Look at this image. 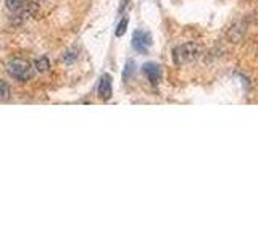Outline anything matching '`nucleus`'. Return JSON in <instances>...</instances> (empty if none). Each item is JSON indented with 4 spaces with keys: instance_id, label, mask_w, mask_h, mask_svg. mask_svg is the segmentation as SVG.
<instances>
[{
    "instance_id": "nucleus-3",
    "label": "nucleus",
    "mask_w": 258,
    "mask_h": 242,
    "mask_svg": "<svg viewBox=\"0 0 258 242\" xmlns=\"http://www.w3.org/2000/svg\"><path fill=\"white\" fill-rule=\"evenodd\" d=\"M152 47V36L150 32H145V31H136L133 34V48L136 52L139 53H145L149 52V48Z\"/></svg>"
},
{
    "instance_id": "nucleus-12",
    "label": "nucleus",
    "mask_w": 258,
    "mask_h": 242,
    "mask_svg": "<svg viewBox=\"0 0 258 242\" xmlns=\"http://www.w3.org/2000/svg\"><path fill=\"white\" fill-rule=\"evenodd\" d=\"M127 2H129V0H123V2H121V7H119V10H118V13H119V15L124 12V8L127 7Z\"/></svg>"
},
{
    "instance_id": "nucleus-1",
    "label": "nucleus",
    "mask_w": 258,
    "mask_h": 242,
    "mask_svg": "<svg viewBox=\"0 0 258 242\" xmlns=\"http://www.w3.org/2000/svg\"><path fill=\"white\" fill-rule=\"evenodd\" d=\"M200 45L197 42H185L179 47L174 48L173 52V58H174V63L176 65H185V63H192L194 60L199 58L200 55Z\"/></svg>"
},
{
    "instance_id": "nucleus-5",
    "label": "nucleus",
    "mask_w": 258,
    "mask_h": 242,
    "mask_svg": "<svg viewBox=\"0 0 258 242\" xmlns=\"http://www.w3.org/2000/svg\"><path fill=\"white\" fill-rule=\"evenodd\" d=\"M99 97L102 100H110V97L113 94V89H111V76L110 75H103L100 78V83H99Z\"/></svg>"
},
{
    "instance_id": "nucleus-10",
    "label": "nucleus",
    "mask_w": 258,
    "mask_h": 242,
    "mask_svg": "<svg viewBox=\"0 0 258 242\" xmlns=\"http://www.w3.org/2000/svg\"><path fill=\"white\" fill-rule=\"evenodd\" d=\"M127 23H129V20H127V18H123V20L119 21V24L116 26V31H115L116 37L124 36V32H126V29H127Z\"/></svg>"
},
{
    "instance_id": "nucleus-2",
    "label": "nucleus",
    "mask_w": 258,
    "mask_h": 242,
    "mask_svg": "<svg viewBox=\"0 0 258 242\" xmlns=\"http://www.w3.org/2000/svg\"><path fill=\"white\" fill-rule=\"evenodd\" d=\"M7 71L12 78L18 81H28L32 78V67L28 60L15 58L7 65Z\"/></svg>"
},
{
    "instance_id": "nucleus-4",
    "label": "nucleus",
    "mask_w": 258,
    "mask_h": 242,
    "mask_svg": "<svg viewBox=\"0 0 258 242\" xmlns=\"http://www.w3.org/2000/svg\"><path fill=\"white\" fill-rule=\"evenodd\" d=\"M142 73L145 75V78H147L150 81L152 86H157L161 78H163V71H161V67L157 63H145L142 67Z\"/></svg>"
},
{
    "instance_id": "nucleus-11",
    "label": "nucleus",
    "mask_w": 258,
    "mask_h": 242,
    "mask_svg": "<svg viewBox=\"0 0 258 242\" xmlns=\"http://www.w3.org/2000/svg\"><path fill=\"white\" fill-rule=\"evenodd\" d=\"M63 60H64V63H73L75 60H78V50H76V48H71V50H68L67 53H64Z\"/></svg>"
},
{
    "instance_id": "nucleus-6",
    "label": "nucleus",
    "mask_w": 258,
    "mask_h": 242,
    "mask_svg": "<svg viewBox=\"0 0 258 242\" xmlns=\"http://www.w3.org/2000/svg\"><path fill=\"white\" fill-rule=\"evenodd\" d=\"M34 67L39 73H45L48 68H50V63H48V58L47 56H40V58H37L34 62Z\"/></svg>"
},
{
    "instance_id": "nucleus-8",
    "label": "nucleus",
    "mask_w": 258,
    "mask_h": 242,
    "mask_svg": "<svg viewBox=\"0 0 258 242\" xmlns=\"http://www.w3.org/2000/svg\"><path fill=\"white\" fill-rule=\"evenodd\" d=\"M134 73H136V65L134 62H127L126 63V68H124V73H123V78L124 81H129L133 76H134Z\"/></svg>"
},
{
    "instance_id": "nucleus-7",
    "label": "nucleus",
    "mask_w": 258,
    "mask_h": 242,
    "mask_svg": "<svg viewBox=\"0 0 258 242\" xmlns=\"http://www.w3.org/2000/svg\"><path fill=\"white\" fill-rule=\"evenodd\" d=\"M5 4H7L8 8H10V10L18 12L24 5H26V0H5Z\"/></svg>"
},
{
    "instance_id": "nucleus-9",
    "label": "nucleus",
    "mask_w": 258,
    "mask_h": 242,
    "mask_svg": "<svg viewBox=\"0 0 258 242\" xmlns=\"http://www.w3.org/2000/svg\"><path fill=\"white\" fill-rule=\"evenodd\" d=\"M10 97V86L0 79V100H7Z\"/></svg>"
}]
</instances>
